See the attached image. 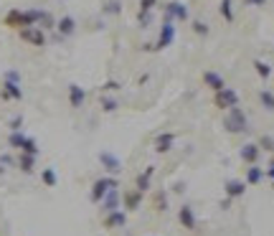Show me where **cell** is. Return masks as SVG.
Segmentation results:
<instances>
[{
	"label": "cell",
	"mask_w": 274,
	"mask_h": 236,
	"mask_svg": "<svg viewBox=\"0 0 274 236\" xmlns=\"http://www.w3.org/2000/svg\"><path fill=\"white\" fill-rule=\"evenodd\" d=\"M259 147H264L267 153H274V140H272V137H262V140H259Z\"/></svg>",
	"instance_id": "32"
},
{
	"label": "cell",
	"mask_w": 274,
	"mask_h": 236,
	"mask_svg": "<svg viewBox=\"0 0 274 236\" xmlns=\"http://www.w3.org/2000/svg\"><path fill=\"white\" fill-rule=\"evenodd\" d=\"M178 224H180L185 231H196V211H193V206L183 203V206L178 208Z\"/></svg>",
	"instance_id": "10"
},
{
	"label": "cell",
	"mask_w": 274,
	"mask_h": 236,
	"mask_svg": "<svg viewBox=\"0 0 274 236\" xmlns=\"http://www.w3.org/2000/svg\"><path fill=\"white\" fill-rule=\"evenodd\" d=\"M124 224H127V211H124V208L110 211L107 219H104V226H107V229H122Z\"/></svg>",
	"instance_id": "14"
},
{
	"label": "cell",
	"mask_w": 274,
	"mask_h": 236,
	"mask_svg": "<svg viewBox=\"0 0 274 236\" xmlns=\"http://www.w3.org/2000/svg\"><path fill=\"white\" fill-rule=\"evenodd\" d=\"M272 163H274V160H272Z\"/></svg>",
	"instance_id": "40"
},
{
	"label": "cell",
	"mask_w": 274,
	"mask_h": 236,
	"mask_svg": "<svg viewBox=\"0 0 274 236\" xmlns=\"http://www.w3.org/2000/svg\"><path fill=\"white\" fill-rule=\"evenodd\" d=\"M223 127H226V130H228L231 135L249 132V117H246V112L241 110L239 104L228 110V115H226V119H223Z\"/></svg>",
	"instance_id": "1"
},
{
	"label": "cell",
	"mask_w": 274,
	"mask_h": 236,
	"mask_svg": "<svg viewBox=\"0 0 274 236\" xmlns=\"http://www.w3.org/2000/svg\"><path fill=\"white\" fill-rule=\"evenodd\" d=\"M203 87L206 89H211V92H219V89H223L226 87V79L219 74V71H214V69H208V71H203Z\"/></svg>",
	"instance_id": "11"
},
{
	"label": "cell",
	"mask_w": 274,
	"mask_h": 236,
	"mask_svg": "<svg viewBox=\"0 0 274 236\" xmlns=\"http://www.w3.org/2000/svg\"><path fill=\"white\" fill-rule=\"evenodd\" d=\"M142 196H145V193L137 190V188H135V190H127V193L122 196V208L127 211V213H130V211H137L140 203H142Z\"/></svg>",
	"instance_id": "15"
},
{
	"label": "cell",
	"mask_w": 274,
	"mask_h": 236,
	"mask_svg": "<svg viewBox=\"0 0 274 236\" xmlns=\"http://www.w3.org/2000/svg\"><path fill=\"white\" fill-rule=\"evenodd\" d=\"M20 122H23V119H20V117L10 119V130H20Z\"/></svg>",
	"instance_id": "36"
},
{
	"label": "cell",
	"mask_w": 274,
	"mask_h": 236,
	"mask_svg": "<svg viewBox=\"0 0 274 236\" xmlns=\"http://www.w3.org/2000/svg\"><path fill=\"white\" fill-rule=\"evenodd\" d=\"M56 31H58V36H61V38H69V36H74V31H76V20H74L71 15L58 18V20H56Z\"/></svg>",
	"instance_id": "18"
},
{
	"label": "cell",
	"mask_w": 274,
	"mask_h": 236,
	"mask_svg": "<svg viewBox=\"0 0 274 236\" xmlns=\"http://www.w3.org/2000/svg\"><path fill=\"white\" fill-rule=\"evenodd\" d=\"M264 176H267V178H272V180H274V163H272V165H269V168H267V170H264Z\"/></svg>",
	"instance_id": "38"
},
{
	"label": "cell",
	"mask_w": 274,
	"mask_h": 236,
	"mask_svg": "<svg viewBox=\"0 0 274 236\" xmlns=\"http://www.w3.org/2000/svg\"><path fill=\"white\" fill-rule=\"evenodd\" d=\"M272 188H274V180H272Z\"/></svg>",
	"instance_id": "39"
},
{
	"label": "cell",
	"mask_w": 274,
	"mask_h": 236,
	"mask_svg": "<svg viewBox=\"0 0 274 236\" xmlns=\"http://www.w3.org/2000/svg\"><path fill=\"white\" fill-rule=\"evenodd\" d=\"M102 89H104V92H117V89H119V81H112V79H110Z\"/></svg>",
	"instance_id": "34"
},
{
	"label": "cell",
	"mask_w": 274,
	"mask_h": 236,
	"mask_svg": "<svg viewBox=\"0 0 274 236\" xmlns=\"http://www.w3.org/2000/svg\"><path fill=\"white\" fill-rule=\"evenodd\" d=\"M5 79H13V81H20V74H18V71H5Z\"/></svg>",
	"instance_id": "37"
},
{
	"label": "cell",
	"mask_w": 274,
	"mask_h": 236,
	"mask_svg": "<svg viewBox=\"0 0 274 236\" xmlns=\"http://www.w3.org/2000/svg\"><path fill=\"white\" fill-rule=\"evenodd\" d=\"M112 188H119V183H117V178H114V176H104V178L94 180L92 193H89L92 203H102V201H104V196H107V193H110Z\"/></svg>",
	"instance_id": "4"
},
{
	"label": "cell",
	"mask_w": 274,
	"mask_h": 236,
	"mask_svg": "<svg viewBox=\"0 0 274 236\" xmlns=\"http://www.w3.org/2000/svg\"><path fill=\"white\" fill-rule=\"evenodd\" d=\"M191 31H193L198 38H208V36H211V26L203 23V20H193V23H191Z\"/></svg>",
	"instance_id": "26"
},
{
	"label": "cell",
	"mask_w": 274,
	"mask_h": 236,
	"mask_svg": "<svg viewBox=\"0 0 274 236\" xmlns=\"http://www.w3.org/2000/svg\"><path fill=\"white\" fill-rule=\"evenodd\" d=\"M254 71L259 74V79H264V81H267V79L272 76V71H274V69L269 66L267 61H262V59H254Z\"/></svg>",
	"instance_id": "25"
},
{
	"label": "cell",
	"mask_w": 274,
	"mask_h": 236,
	"mask_svg": "<svg viewBox=\"0 0 274 236\" xmlns=\"http://www.w3.org/2000/svg\"><path fill=\"white\" fill-rule=\"evenodd\" d=\"M3 94L5 99H15V102H20L23 99V89H20V81H13V79H5L3 81Z\"/></svg>",
	"instance_id": "16"
},
{
	"label": "cell",
	"mask_w": 274,
	"mask_h": 236,
	"mask_svg": "<svg viewBox=\"0 0 274 236\" xmlns=\"http://www.w3.org/2000/svg\"><path fill=\"white\" fill-rule=\"evenodd\" d=\"M158 0H140V10H137V20L140 23H147V15H150V10H155Z\"/></svg>",
	"instance_id": "21"
},
{
	"label": "cell",
	"mask_w": 274,
	"mask_h": 236,
	"mask_svg": "<svg viewBox=\"0 0 274 236\" xmlns=\"http://www.w3.org/2000/svg\"><path fill=\"white\" fill-rule=\"evenodd\" d=\"M20 153H28V155H36V158H38V142H36L33 137H26L23 147H20Z\"/></svg>",
	"instance_id": "29"
},
{
	"label": "cell",
	"mask_w": 274,
	"mask_h": 236,
	"mask_svg": "<svg viewBox=\"0 0 274 236\" xmlns=\"http://www.w3.org/2000/svg\"><path fill=\"white\" fill-rule=\"evenodd\" d=\"M18 168L23 170V173H33V168H36V155L23 153V155L18 158Z\"/></svg>",
	"instance_id": "23"
},
{
	"label": "cell",
	"mask_w": 274,
	"mask_h": 236,
	"mask_svg": "<svg viewBox=\"0 0 274 236\" xmlns=\"http://www.w3.org/2000/svg\"><path fill=\"white\" fill-rule=\"evenodd\" d=\"M41 180H44L49 188H54V185L58 183V178H56V170H54V168H46L44 173H41Z\"/></svg>",
	"instance_id": "28"
},
{
	"label": "cell",
	"mask_w": 274,
	"mask_h": 236,
	"mask_svg": "<svg viewBox=\"0 0 274 236\" xmlns=\"http://www.w3.org/2000/svg\"><path fill=\"white\" fill-rule=\"evenodd\" d=\"M117 107H119V102L112 99V97H104V99H102V110H104V112H117Z\"/></svg>",
	"instance_id": "31"
},
{
	"label": "cell",
	"mask_w": 274,
	"mask_h": 236,
	"mask_svg": "<svg viewBox=\"0 0 274 236\" xmlns=\"http://www.w3.org/2000/svg\"><path fill=\"white\" fill-rule=\"evenodd\" d=\"M175 41V20H170V18H165L163 20V26H160V36H158V41L155 44H145V51H163V49H167Z\"/></svg>",
	"instance_id": "2"
},
{
	"label": "cell",
	"mask_w": 274,
	"mask_h": 236,
	"mask_svg": "<svg viewBox=\"0 0 274 236\" xmlns=\"http://www.w3.org/2000/svg\"><path fill=\"white\" fill-rule=\"evenodd\" d=\"M104 13L119 15V13H122V3H119V0H107V5H104Z\"/></svg>",
	"instance_id": "30"
},
{
	"label": "cell",
	"mask_w": 274,
	"mask_h": 236,
	"mask_svg": "<svg viewBox=\"0 0 274 236\" xmlns=\"http://www.w3.org/2000/svg\"><path fill=\"white\" fill-rule=\"evenodd\" d=\"M99 163H102V168L107 170L110 176H119L122 173V160L114 153H110V150H102V153H99Z\"/></svg>",
	"instance_id": "6"
},
{
	"label": "cell",
	"mask_w": 274,
	"mask_h": 236,
	"mask_svg": "<svg viewBox=\"0 0 274 236\" xmlns=\"http://www.w3.org/2000/svg\"><path fill=\"white\" fill-rule=\"evenodd\" d=\"M239 104V92L234 87H223L219 92H214V107L221 112H228L231 107H236Z\"/></svg>",
	"instance_id": "3"
},
{
	"label": "cell",
	"mask_w": 274,
	"mask_h": 236,
	"mask_svg": "<svg viewBox=\"0 0 274 236\" xmlns=\"http://www.w3.org/2000/svg\"><path fill=\"white\" fill-rule=\"evenodd\" d=\"M246 180H239V178H228L223 183V193H226V198L228 201H234V198H241L244 193H246Z\"/></svg>",
	"instance_id": "9"
},
{
	"label": "cell",
	"mask_w": 274,
	"mask_h": 236,
	"mask_svg": "<svg viewBox=\"0 0 274 236\" xmlns=\"http://www.w3.org/2000/svg\"><path fill=\"white\" fill-rule=\"evenodd\" d=\"M267 3H269V0H244V5H249V8H262Z\"/></svg>",
	"instance_id": "33"
},
{
	"label": "cell",
	"mask_w": 274,
	"mask_h": 236,
	"mask_svg": "<svg viewBox=\"0 0 274 236\" xmlns=\"http://www.w3.org/2000/svg\"><path fill=\"white\" fill-rule=\"evenodd\" d=\"M219 13H221V18L226 20V23H234V20H236L234 0H221V3H219Z\"/></svg>",
	"instance_id": "20"
},
{
	"label": "cell",
	"mask_w": 274,
	"mask_h": 236,
	"mask_svg": "<svg viewBox=\"0 0 274 236\" xmlns=\"http://www.w3.org/2000/svg\"><path fill=\"white\" fill-rule=\"evenodd\" d=\"M23 142H26V135L20 132V130H13V132H10V137H8V145H10V147L20 150V147H23Z\"/></svg>",
	"instance_id": "27"
},
{
	"label": "cell",
	"mask_w": 274,
	"mask_h": 236,
	"mask_svg": "<svg viewBox=\"0 0 274 236\" xmlns=\"http://www.w3.org/2000/svg\"><path fill=\"white\" fill-rule=\"evenodd\" d=\"M163 13H165V18H170V20H175V23H185L188 18V5H183V3H178V0H170V3H165L163 5Z\"/></svg>",
	"instance_id": "5"
},
{
	"label": "cell",
	"mask_w": 274,
	"mask_h": 236,
	"mask_svg": "<svg viewBox=\"0 0 274 236\" xmlns=\"http://www.w3.org/2000/svg\"><path fill=\"white\" fill-rule=\"evenodd\" d=\"M153 176H155V165H147L142 173H137V178H135V188L142 190V193H147V190L153 188Z\"/></svg>",
	"instance_id": "13"
},
{
	"label": "cell",
	"mask_w": 274,
	"mask_h": 236,
	"mask_svg": "<svg viewBox=\"0 0 274 236\" xmlns=\"http://www.w3.org/2000/svg\"><path fill=\"white\" fill-rule=\"evenodd\" d=\"M84 102H87V92H84V87H79V84H69V104L74 107V110H81Z\"/></svg>",
	"instance_id": "17"
},
{
	"label": "cell",
	"mask_w": 274,
	"mask_h": 236,
	"mask_svg": "<svg viewBox=\"0 0 274 236\" xmlns=\"http://www.w3.org/2000/svg\"><path fill=\"white\" fill-rule=\"evenodd\" d=\"M259 155H262L259 142H246V145H241V150H239V158H241L246 165H254V163L259 160Z\"/></svg>",
	"instance_id": "12"
},
{
	"label": "cell",
	"mask_w": 274,
	"mask_h": 236,
	"mask_svg": "<svg viewBox=\"0 0 274 236\" xmlns=\"http://www.w3.org/2000/svg\"><path fill=\"white\" fill-rule=\"evenodd\" d=\"M262 178H264V168H259L257 163L246 168V178H244V180H246V185H259V183H262Z\"/></svg>",
	"instance_id": "19"
},
{
	"label": "cell",
	"mask_w": 274,
	"mask_h": 236,
	"mask_svg": "<svg viewBox=\"0 0 274 236\" xmlns=\"http://www.w3.org/2000/svg\"><path fill=\"white\" fill-rule=\"evenodd\" d=\"M104 211H114V208H119V188H112L110 193H107V196H104Z\"/></svg>",
	"instance_id": "22"
},
{
	"label": "cell",
	"mask_w": 274,
	"mask_h": 236,
	"mask_svg": "<svg viewBox=\"0 0 274 236\" xmlns=\"http://www.w3.org/2000/svg\"><path fill=\"white\" fill-rule=\"evenodd\" d=\"M20 38L31 46H46V36H44V28L41 26H28L20 31Z\"/></svg>",
	"instance_id": "8"
},
{
	"label": "cell",
	"mask_w": 274,
	"mask_h": 236,
	"mask_svg": "<svg viewBox=\"0 0 274 236\" xmlns=\"http://www.w3.org/2000/svg\"><path fill=\"white\" fill-rule=\"evenodd\" d=\"M153 147H155V153H160V155L170 153V150L175 147V132H158L155 140H153Z\"/></svg>",
	"instance_id": "7"
},
{
	"label": "cell",
	"mask_w": 274,
	"mask_h": 236,
	"mask_svg": "<svg viewBox=\"0 0 274 236\" xmlns=\"http://www.w3.org/2000/svg\"><path fill=\"white\" fill-rule=\"evenodd\" d=\"M158 211H167V198H165V193H158Z\"/></svg>",
	"instance_id": "35"
},
{
	"label": "cell",
	"mask_w": 274,
	"mask_h": 236,
	"mask_svg": "<svg viewBox=\"0 0 274 236\" xmlns=\"http://www.w3.org/2000/svg\"><path fill=\"white\" fill-rule=\"evenodd\" d=\"M259 104L264 107L267 112H274V92H269V89H259Z\"/></svg>",
	"instance_id": "24"
}]
</instances>
